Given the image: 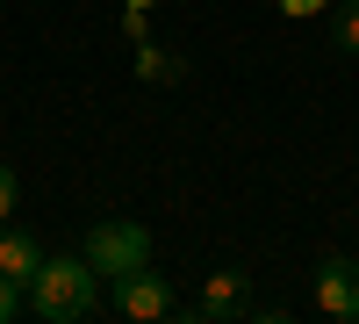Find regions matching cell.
I'll list each match as a JSON object with an SVG mask.
<instances>
[{
  "label": "cell",
  "mask_w": 359,
  "mask_h": 324,
  "mask_svg": "<svg viewBox=\"0 0 359 324\" xmlns=\"http://www.w3.org/2000/svg\"><path fill=\"white\" fill-rule=\"evenodd\" d=\"M29 310H36L43 324H79V317H94L101 310V274L86 267V252L72 259H43L36 281H29Z\"/></svg>",
  "instance_id": "cell-1"
},
{
  "label": "cell",
  "mask_w": 359,
  "mask_h": 324,
  "mask_svg": "<svg viewBox=\"0 0 359 324\" xmlns=\"http://www.w3.org/2000/svg\"><path fill=\"white\" fill-rule=\"evenodd\" d=\"M86 267H94L101 281H115V274H137V267H151V231L144 223H130V216H101L94 231H86Z\"/></svg>",
  "instance_id": "cell-2"
},
{
  "label": "cell",
  "mask_w": 359,
  "mask_h": 324,
  "mask_svg": "<svg viewBox=\"0 0 359 324\" xmlns=\"http://www.w3.org/2000/svg\"><path fill=\"white\" fill-rule=\"evenodd\" d=\"M108 310L130 317V324H165V317H180L187 303H180V288H172L165 274L137 267V274H115V281H108Z\"/></svg>",
  "instance_id": "cell-3"
},
{
  "label": "cell",
  "mask_w": 359,
  "mask_h": 324,
  "mask_svg": "<svg viewBox=\"0 0 359 324\" xmlns=\"http://www.w3.org/2000/svg\"><path fill=\"white\" fill-rule=\"evenodd\" d=\"M309 296H316L323 317L359 324V259H352V252H323L316 274H309Z\"/></svg>",
  "instance_id": "cell-4"
},
{
  "label": "cell",
  "mask_w": 359,
  "mask_h": 324,
  "mask_svg": "<svg viewBox=\"0 0 359 324\" xmlns=\"http://www.w3.org/2000/svg\"><path fill=\"white\" fill-rule=\"evenodd\" d=\"M252 310V274H237V267H216V274H201V296L187 317L201 324H230V317H245Z\"/></svg>",
  "instance_id": "cell-5"
},
{
  "label": "cell",
  "mask_w": 359,
  "mask_h": 324,
  "mask_svg": "<svg viewBox=\"0 0 359 324\" xmlns=\"http://www.w3.org/2000/svg\"><path fill=\"white\" fill-rule=\"evenodd\" d=\"M36 267H43V245L29 238V231H15V223H0V274H15L22 288L36 281Z\"/></svg>",
  "instance_id": "cell-6"
},
{
  "label": "cell",
  "mask_w": 359,
  "mask_h": 324,
  "mask_svg": "<svg viewBox=\"0 0 359 324\" xmlns=\"http://www.w3.org/2000/svg\"><path fill=\"white\" fill-rule=\"evenodd\" d=\"M137 79H151V86H172V79H187V58H172V51H158L151 37L137 44Z\"/></svg>",
  "instance_id": "cell-7"
},
{
  "label": "cell",
  "mask_w": 359,
  "mask_h": 324,
  "mask_svg": "<svg viewBox=\"0 0 359 324\" xmlns=\"http://www.w3.org/2000/svg\"><path fill=\"white\" fill-rule=\"evenodd\" d=\"M331 51L359 58V0H338V15H331Z\"/></svg>",
  "instance_id": "cell-8"
},
{
  "label": "cell",
  "mask_w": 359,
  "mask_h": 324,
  "mask_svg": "<svg viewBox=\"0 0 359 324\" xmlns=\"http://www.w3.org/2000/svg\"><path fill=\"white\" fill-rule=\"evenodd\" d=\"M15 310H29V288L15 274H0V324H15Z\"/></svg>",
  "instance_id": "cell-9"
},
{
  "label": "cell",
  "mask_w": 359,
  "mask_h": 324,
  "mask_svg": "<svg viewBox=\"0 0 359 324\" xmlns=\"http://www.w3.org/2000/svg\"><path fill=\"white\" fill-rule=\"evenodd\" d=\"M15 202H22V181H15V166L0 159V223H15Z\"/></svg>",
  "instance_id": "cell-10"
},
{
  "label": "cell",
  "mask_w": 359,
  "mask_h": 324,
  "mask_svg": "<svg viewBox=\"0 0 359 324\" xmlns=\"http://www.w3.org/2000/svg\"><path fill=\"white\" fill-rule=\"evenodd\" d=\"M323 8H338V0H280V15H287V22H302V15H323Z\"/></svg>",
  "instance_id": "cell-11"
}]
</instances>
